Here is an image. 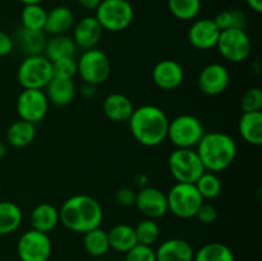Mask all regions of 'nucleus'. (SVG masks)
<instances>
[{
	"mask_svg": "<svg viewBox=\"0 0 262 261\" xmlns=\"http://www.w3.org/2000/svg\"><path fill=\"white\" fill-rule=\"evenodd\" d=\"M110 73L112 61L109 56L96 48L84 50L77 60V74L83 83L99 86L109 78Z\"/></svg>",
	"mask_w": 262,
	"mask_h": 261,
	"instance_id": "6e6552de",
	"label": "nucleus"
},
{
	"mask_svg": "<svg viewBox=\"0 0 262 261\" xmlns=\"http://www.w3.org/2000/svg\"><path fill=\"white\" fill-rule=\"evenodd\" d=\"M77 45L69 35L51 36L46 41L43 55L50 61H55L63 58H76Z\"/></svg>",
	"mask_w": 262,
	"mask_h": 261,
	"instance_id": "b1692460",
	"label": "nucleus"
},
{
	"mask_svg": "<svg viewBox=\"0 0 262 261\" xmlns=\"http://www.w3.org/2000/svg\"><path fill=\"white\" fill-rule=\"evenodd\" d=\"M23 222V212L15 202L0 201V235L14 233Z\"/></svg>",
	"mask_w": 262,
	"mask_h": 261,
	"instance_id": "bb28decb",
	"label": "nucleus"
},
{
	"mask_svg": "<svg viewBox=\"0 0 262 261\" xmlns=\"http://www.w3.org/2000/svg\"><path fill=\"white\" fill-rule=\"evenodd\" d=\"M36 124L27 120L18 119L9 125L7 130V142L15 148L27 147L36 137Z\"/></svg>",
	"mask_w": 262,
	"mask_h": 261,
	"instance_id": "393cba45",
	"label": "nucleus"
},
{
	"mask_svg": "<svg viewBox=\"0 0 262 261\" xmlns=\"http://www.w3.org/2000/svg\"><path fill=\"white\" fill-rule=\"evenodd\" d=\"M194 186L204 200H215L222 194V181L216 176V173H212V171H205L194 182Z\"/></svg>",
	"mask_w": 262,
	"mask_h": 261,
	"instance_id": "2f4dec72",
	"label": "nucleus"
},
{
	"mask_svg": "<svg viewBox=\"0 0 262 261\" xmlns=\"http://www.w3.org/2000/svg\"><path fill=\"white\" fill-rule=\"evenodd\" d=\"M46 15H48V12L41 4L23 5L22 13H20L22 27L33 31H43Z\"/></svg>",
	"mask_w": 262,
	"mask_h": 261,
	"instance_id": "7c9ffc66",
	"label": "nucleus"
},
{
	"mask_svg": "<svg viewBox=\"0 0 262 261\" xmlns=\"http://www.w3.org/2000/svg\"><path fill=\"white\" fill-rule=\"evenodd\" d=\"M230 73L227 67L220 63H210L201 69L197 78V86L207 96H217L228 89Z\"/></svg>",
	"mask_w": 262,
	"mask_h": 261,
	"instance_id": "4468645a",
	"label": "nucleus"
},
{
	"mask_svg": "<svg viewBox=\"0 0 262 261\" xmlns=\"http://www.w3.org/2000/svg\"><path fill=\"white\" fill-rule=\"evenodd\" d=\"M136 194L137 192L135 189L129 188V187H122L115 192V202L124 207L135 206Z\"/></svg>",
	"mask_w": 262,
	"mask_h": 261,
	"instance_id": "4c0bfd02",
	"label": "nucleus"
},
{
	"mask_svg": "<svg viewBox=\"0 0 262 261\" xmlns=\"http://www.w3.org/2000/svg\"><path fill=\"white\" fill-rule=\"evenodd\" d=\"M54 78L73 79L77 76V59L63 58L55 61H51Z\"/></svg>",
	"mask_w": 262,
	"mask_h": 261,
	"instance_id": "f704fd0d",
	"label": "nucleus"
},
{
	"mask_svg": "<svg viewBox=\"0 0 262 261\" xmlns=\"http://www.w3.org/2000/svg\"><path fill=\"white\" fill-rule=\"evenodd\" d=\"M168 210L179 219H192L204 204L200 192L194 183H182L177 182L166 193Z\"/></svg>",
	"mask_w": 262,
	"mask_h": 261,
	"instance_id": "20e7f679",
	"label": "nucleus"
},
{
	"mask_svg": "<svg viewBox=\"0 0 262 261\" xmlns=\"http://www.w3.org/2000/svg\"><path fill=\"white\" fill-rule=\"evenodd\" d=\"M49 104L50 102L43 90L23 89L17 97L15 109L19 119L36 124L46 117Z\"/></svg>",
	"mask_w": 262,
	"mask_h": 261,
	"instance_id": "f8f14e48",
	"label": "nucleus"
},
{
	"mask_svg": "<svg viewBox=\"0 0 262 261\" xmlns=\"http://www.w3.org/2000/svg\"><path fill=\"white\" fill-rule=\"evenodd\" d=\"M110 248L117 252L125 253L137 245V237H136L135 227L129 224H117L107 232Z\"/></svg>",
	"mask_w": 262,
	"mask_h": 261,
	"instance_id": "a878e982",
	"label": "nucleus"
},
{
	"mask_svg": "<svg viewBox=\"0 0 262 261\" xmlns=\"http://www.w3.org/2000/svg\"><path fill=\"white\" fill-rule=\"evenodd\" d=\"M77 2H78V4L81 5L83 9L96 10V8L99 7L100 3H101L102 0H77Z\"/></svg>",
	"mask_w": 262,
	"mask_h": 261,
	"instance_id": "c03bdc74",
	"label": "nucleus"
},
{
	"mask_svg": "<svg viewBox=\"0 0 262 261\" xmlns=\"http://www.w3.org/2000/svg\"><path fill=\"white\" fill-rule=\"evenodd\" d=\"M45 94L49 102L56 106H66L69 105L76 97V84L73 79L54 78L45 87Z\"/></svg>",
	"mask_w": 262,
	"mask_h": 261,
	"instance_id": "4be33fe9",
	"label": "nucleus"
},
{
	"mask_svg": "<svg viewBox=\"0 0 262 261\" xmlns=\"http://www.w3.org/2000/svg\"><path fill=\"white\" fill-rule=\"evenodd\" d=\"M230 13H232L233 28L245 30L246 26H247V15L245 14V12L239 9H230Z\"/></svg>",
	"mask_w": 262,
	"mask_h": 261,
	"instance_id": "79ce46f5",
	"label": "nucleus"
},
{
	"mask_svg": "<svg viewBox=\"0 0 262 261\" xmlns=\"http://www.w3.org/2000/svg\"><path fill=\"white\" fill-rule=\"evenodd\" d=\"M248 7L256 13H261L262 12V0H246Z\"/></svg>",
	"mask_w": 262,
	"mask_h": 261,
	"instance_id": "a18cd8bd",
	"label": "nucleus"
},
{
	"mask_svg": "<svg viewBox=\"0 0 262 261\" xmlns=\"http://www.w3.org/2000/svg\"><path fill=\"white\" fill-rule=\"evenodd\" d=\"M152 81L161 90H176L184 81L183 67L173 59H163L152 68Z\"/></svg>",
	"mask_w": 262,
	"mask_h": 261,
	"instance_id": "dca6fc26",
	"label": "nucleus"
},
{
	"mask_svg": "<svg viewBox=\"0 0 262 261\" xmlns=\"http://www.w3.org/2000/svg\"><path fill=\"white\" fill-rule=\"evenodd\" d=\"M171 14L179 20H193L201 12V0H168Z\"/></svg>",
	"mask_w": 262,
	"mask_h": 261,
	"instance_id": "473e14b6",
	"label": "nucleus"
},
{
	"mask_svg": "<svg viewBox=\"0 0 262 261\" xmlns=\"http://www.w3.org/2000/svg\"><path fill=\"white\" fill-rule=\"evenodd\" d=\"M196 151L201 159L206 171H223L229 168L237 158V143L232 136L227 133L209 132L202 136Z\"/></svg>",
	"mask_w": 262,
	"mask_h": 261,
	"instance_id": "7ed1b4c3",
	"label": "nucleus"
},
{
	"mask_svg": "<svg viewBox=\"0 0 262 261\" xmlns=\"http://www.w3.org/2000/svg\"><path fill=\"white\" fill-rule=\"evenodd\" d=\"M128 124L133 138L146 147H156L166 140L168 115L156 105L147 104L135 107Z\"/></svg>",
	"mask_w": 262,
	"mask_h": 261,
	"instance_id": "f03ea898",
	"label": "nucleus"
},
{
	"mask_svg": "<svg viewBox=\"0 0 262 261\" xmlns=\"http://www.w3.org/2000/svg\"><path fill=\"white\" fill-rule=\"evenodd\" d=\"M104 219V210L97 200L89 194L79 193L71 196L59 209L60 224L68 230L84 234L99 228Z\"/></svg>",
	"mask_w": 262,
	"mask_h": 261,
	"instance_id": "f257e3e1",
	"label": "nucleus"
},
{
	"mask_svg": "<svg viewBox=\"0 0 262 261\" xmlns=\"http://www.w3.org/2000/svg\"><path fill=\"white\" fill-rule=\"evenodd\" d=\"M135 206L148 219L158 220L169 212L166 193L156 187H142L136 194Z\"/></svg>",
	"mask_w": 262,
	"mask_h": 261,
	"instance_id": "ddd939ff",
	"label": "nucleus"
},
{
	"mask_svg": "<svg viewBox=\"0 0 262 261\" xmlns=\"http://www.w3.org/2000/svg\"><path fill=\"white\" fill-rule=\"evenodd\" d=\"M135 183L137 184V186H140L141 188H142V187H146L147 186V177L145 176V174H142V173H140V174H136V177H135Z\"/></svg>",
	"mask_w": 262,
	"mask_h": 261,
	"instance_id": "49530a36",
	"label": "nucleus"
},
{
	"mask_svg": "<svg viewBox=\"0 0 262 261\" xmlns=\"http://www.w3.org/2000/svg\"><path fill=\"white\" fill-rule=\"evenodd\" d=\"M0 191H2V184H0Z\"/></svg>",
	"mask_w": 262,
	"mask_h": 261,
	"instance_id": "8fccbe9b",
	"label": "nucleus"
},
{
	"mask_svg": "<svg viewBox=\"0 0 262 261\" xmlns=\"http://www.w3.org/2000/svg\"><path fill=\"white\" fill-rule=\"evenodd\" d=\"M30 222L32 229L42 233L51 232L60 223L59 209H56L53 204H49V202H41V204L36 205L31 211Z\"/></svg>",
	"mask_w": 262,
	"mask_h": 261,
	"instance_id": "412c9836",
	"label": "nucleus"
},
{
	"mask_svg": "<svg viewBox=\"0 0 262 261\" xmlns=\"http://www.w3.org/2000/svg\"><path fill=\"white\" fill-rule=\"evenodd\" d=\"M241 109L243 113L261 112L262 109V90L260 87H251L241 99Z\"/></svg>",
	"mask_w": 262,
	"mask_h": 261,
	"instance_id": "c9c22d12",
	"label": "nucleus"
},
{
	"mask_svg": "<svg viewBox=\"0 0 262 261\" xmlns=\"http://www.w3.org/2000/svg\"><path fill=\"white\" fill-rule=\"evenodd\" d=\"M204 135V124L194 115L182 114L169 120L166 138L176 148H194Z\"/></svg>",
	"mask_w": 262,
	"mask_h": 261,
	"instance_id": "0eeeda50",
	"label": "nucleus"
},
{
	"mask_svg": "<svg viewBox=\"0 0 262 261\" xmlns=\"http://www.w3.org/2000/svg\"><path fill=\"white\" fill-rule=\"evenodd\" d=\"M214 23L216 25V27L219 28L220 32L225 30H229L233 28V22H232V13L229 10H223L216 14V17L214 18Z\"/></svg>",
	"mask_w": 262,
	"mask_h": 261,
	"instance_id": "ea45409f",
	"label": "nucleus"
},
{
	"mask_svg": "<svg viewBox=\"0 0 262 261\" xmlns=\"http://www.w3.org/2000/svg\"><path fill=\"white\" fill-rule=\"evenodd\" d=\"M133 110L135 106L129 97L119 92L107 95L102 102V112L113 122H128Z\"/></svg>",
	"mask_w": 262,
	"mask_h": 261,
	"instance_id": "aec40b11",
	"label": "nucleus"
},
{
	"mask_svg": "<svg viewBox=\"0 0 262 261\" xmlns=\"http://www.w3.org/2000/svg\"><path fill=\"white\" fill-rule=\"evenodd\" d=\"M17 79L23 89L45 90L53 79L51 61L43 54L26 56L17 69Z\"/></svg>",
	"mask_w": 262,
	"mask_h": 261,
	"instance_id": "423d86ee",
	"label": "nucleus"
},
{
	"mask_svg": "<svg viewBox=\"0 0 262 261\" xmlns=\"http://www.w3.org/2000/svg\"><path fill=\"white\" fill-rule=\"evenodd\" d=\"M124 261H156L155 250L151 246L137 245L125 252Z\"/></svg>",
	"mask_w": 262,
	"mask_h": 261,
	"instance_id": "e433bc0d",
	"label": "nucleus"
},
{
	"mask_svg": "<svg viewBox=\"0 0 262 261\" xmlns=\"http://www.w3.org/2000/svg\"><path fill=\"white\" fill-rule=\"evenodd\" d=\"M194 217H197V219L201 223H204V224H212V223L216 222L217 219V210L216 207L212 206L211 204L204 202Z\"/></svg>",
	"mask_w": 262,
	"mask_h": 261,
	"instance_id": "58836bf2",
	"label": "nucleus"
},
{
	"mask_svg": "<svg viewBox=\"0 0 262 261\" xmlns=\"http://www.w3.org/2000/svg\"><path fill=\"white\" fill-rule=\"evenodd\" d=\"M168 166L173 178L182 183H194L206 171L194 148H176L169 155Z\"/></svg>",
	"mask_w": 262,
	"mask_h": 261,
	"instance_id": "1a4fd4ad",
	"label": "nucleus"
},
{
	"mask_svg": "<svg viewBox=\"0 0 262 261\" xmlns=\"http://www.w3.org/2000/svg\"><path fill=\"white\" fill-rule=\"evenodd\" d=\"M238 130L243 140L252 146L262 145V113H242Z\"/></svg>",
	"mask_w": 262,
	"mask_h": 261,
	"instance_id": "5701e85b",
	"label": "nucleus"
},
{
	"mask_svg": "<svg viewBox=\"0 0 262 261\" xmlns=\"http://www.w3.org/2000/svg\"><path fill=\"white\" fill-rule=\"evenodd\" d=\"M74 23H76L74 13L72 12L71 8L66 5H56L48 12L43 32L51 36L68 35Z\"/></svg>",
	"mask_w": 262,
	"mask_h": 261,
	"instance_id": "a211bd4d",
	"label": "nucleus"
},
{
	"mask_svg": "<svg viewBox=\"0 0 262 261\" xmlns=\"http://www.w3.org/2000/svg\"><path fill=\"white\" fill-rule=\"evenodd\" d=\"M72 31H73L72 38L76 42L77 48H81L83 50L96 48L99 41L101 40L102 32H104L95 15H87V17L81 18L78 22L74 23Z\"/></svg>",
	"mask_w": 262,
	"mask_h": 261,
	"instance_id": "f3484780",
	"label": "nucleus"
},
{
	"mask_svg": "<svg viewBox=\"0 0 262 261\" xmlns=\"http://www.w3.org/2000/svg\"><path fill=\"white\" fill-rule=\"evenodd\" d=\"M156 261H193L194 251L191 243L181 238H170L155 250Z\"/></svg>",
	"mask_w": 262,
	"mask_h": 261,
	"instance_id": "6ab92c4d",
	"label": "nucleus"
},
{
	"mask_svg": "<svg viewBox=\"0 0 262 261\" xmlns=\"http://www.w3.org/2000/svg\"><path fill=\"white\" fill-rule=\"evenodd\" d=\"M46 41L48 38L43 31H33L20 27L17 33V42L19 44V48L22 49L26 56L43 54Z\"/></svg>",
	"mask_w": 262,
	"mask_h": 261,
	"instance_id": "cd10ccee",
	"label": "nucleus"
},
{
	"mask_svg": "<svg viewBox=\"0 0 262 261\" xmlns=\"http://www.w3.org/2000/svg\"><path fill=\"white\" fill-rule=\"evenodd\" d=\"M23 5H27V4H41L43 0H19Z\"/></svg>",
	"mask_w": 262,
	"mask_h": 261,
	"instance_id": "09e8293b",
	"label": "nucleus"
},
{
	"mask_svg": "<svg viewBox=\"0 0 262 261\" xmlns=\"http://www.w3.org/2000/svg\"><path fill=\"white\" fill-rule=\"evenodd\" d=\"M95 12L102 30L109 32L127 30L135 18V10L128 0H102Z\"/></svg>",
	"mask_w": 262,
	"mask_h": 261,
	"instance_id": "39448f33",
	"label": "nucleus"
},
{
	"mask_svg": "<svg viewBox=\"0 0 262 261\" xmlns=\"http://www.w3.org/2000/svg\"><path fill=\"white\" fill-rule=\"evenodd\" d=\"M216 49L225 60L230 63H242L250 56L252 44L246 30L229 28L220 32Z\"/></svg>",
	"mask_w": 262,
	"mask_h": 261,
	"instance_id": "9d476101",
	"label": "nucleus"
},
{
	"mask_svg": "<svg viewBox=\"0 0 262 261\" xmlns=\"http://www.w3.org/2000/svg\"><path fill=\"white\" fill-rule=\"evenodd\" d=\"M97 90L95 84H90V83H83L81 87V95L86 99H92V97L96 96Z\"/></svg>",
	"mask_w": 262,
	"mask_h": 261,
	"instance_id": "37998d69",
	"label": "nucleus"
},
{
	"mask_svg": "<svg viewBox=\"0 0 262 261\" xmlns=\"http://www.w3.org/2000/svg\"><path fill=\"white\" fill-rule=\"evenodd\" d=\"M219 36L220 30L211 18H200L191 25L187 37L197 50H210L216 48Z\"/></svg>",
	"mask_w": 262,
	"mask_h": 261,
	"instance_id": "2eb2a0df",
	"label": "nucleus"
},
{
	"mask_svg": "<svg viewBox=\"0 0 262 261\" xmlns=\"http://www.w3.org/2000/svg\"><path fill=\"white\" fill-rule=\"evenodd\" d=\"M14 49V40L4 31H0V58L8 56Z\"/></svg>",
	"mask_w": 262,
	"mask_h": 261,
	"instance_id": "a19ab883",
	"label": "nucleus"
},
{
	"mask_svg": "<svg viewBox=\"0 0 262 261\" xmlns=\"http://www.w3.org/2000/svg\"><path fill=\"white\" fill-rule=\"evenodd\" d=\"M53 245L48 233L26 230L17 242V255L20 261H49Z\"/></svg>",
	"mask_w": 262,
	"mask_h": 261,
	"instance_id": "9b49d317",
	"label": "nucleus"
},
{
	"mask_svg": "<svg viewBox=\"0 0 262 261\" xmlns=\"http://www.w3.org/2000/svg\"><path fill=\"white\" fill-rule=\"evenodd\" d=\"M136 237H137V243L145 246H151L152 247L154 243L158 242L159 237H160V227L154 219H146L141 220L137 225L135 227Z\"/></svg>",
	"mask_w": 262,
	"mask_h": 261,
	"instance_id": "72a5a7b5",
	"label": "nucleus"
},
{
	"mask_svg": "<svg viewBox=\"0 0 262 261\" xmlns=\"http://www.w3.org/2000/svg\"><path fill=\"white\" fill-rule=\"evenodd\" d=\"M7 153H8L7 145H5L4 142H2V141H0V159L4 158V156L7 155Z\"/></svg>",
	"mask_w": 262,
	"mask_h": 261,
	"instance_id": "de8ad7c7",
	"label": "nucleus"
},
{
	"mask_svg": "<svg viewBox=\"0 0 262 261\" xmlns=\"http://www.w3.org/2000/svg\"><path fill=\"white\" fill-rule=\"evenodd\" d=\"M83 247L89 255L100 257L109 252L110 245L106 230L101 228H95L83 234Z\"/></svg>",
	"mask_w": 262,
	"mask_h": 261,
	"instance_id": "c85d7f7f",
	"label": "nucleus"
},
{
	"mask_svg": "<svg viewBox=\"0 0 262 261\" xmlns=\"http://www.w3.org/2000/svg\"><path fill=\"white\" fill-rule=\"evenodd\" d=\"M193 261H235L234 253L227 245L210 242L194 252Z\"/></svg>",
	"mask_w": 262,
	"mask_h": 261,
	"instance_id": "c756f323",
	"label": "nucleus"
}]
</instances>
